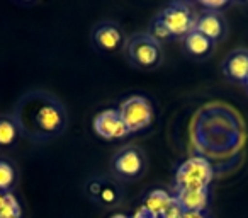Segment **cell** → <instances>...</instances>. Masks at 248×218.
I'll use <instances>...</instances> for the list:
<instances>
[{
    "mask_svg": "<svg viewBox=\"0 0 248 218\" xmlns=\"http://www.w3.org/2000/svg\"><path fill=\"white\" fill-rule=\"evenodd\" d=\"M124 125L128 128L129 135L131 133H140L148 130L155 121V109L148 97L133 94L128 96L124 101H121L117 107Z\"/></svg>",
    "mask_w": 248,
    "mask_h": 218,
    "instance_id": "obj_5",
    "label": "cell"
},
{
    "mask_svg": "<svg viewBox=\"0 0 248 218\" xmlns=\"http://www.w3.org/2000/svg\"><path fill=\"white\" fill-rule=\"evenodd\" d=\"M221 70L228 82L245 85L248 80V50L236 48L230 51L221 63Z\"/></svg>",
    "mask_w": 248,
    "mask_h": 218,
    "instance_id": "obj_10",
    "label": "cell"
},
{
    "mask_svg": "<svg viewBox=\"0 0 248 218\" xmlns=\"http://www.w3.org/2000/svg\"><path fill=\"white\" fill-rule=\"evenodd\" d=\"M128 36L124 33L123 26L116 21H100L93 24L90 31V45L93 51L106 56H116L124 51Z\"/></svg>",
    "mask_w": 248,
    "mask_h": 218,
    "instance_id": "obj_7",
    "label": "cell"
},
{
    "mask_svg": "<svg viewBox=\"0 0 248 218\" xmlns=\"http://www.w3.org/2000/svg\"><path fill=\"white\" fill-rule=\"evenodd\" d=\"M124 56L128 63L141 72H155L163 65V46L150 33H133L124 46Z\"/></svg>",
    "mask_w": 248,
    "mask_h": 218,
    "instance_id": "obj_2",
    "label": "cell"
},
{
    "mask_svg": "<svg viewBox=\"0 0 248 218\" xmlns=\"http://www.w3.org/2000/svg\"><path fill=\"white\" fill-rule=\"evenodd\" d=\"M92 130L97 136L107 142H114V140H123L129 136V132L124 125L123 118H121L117 109H104L93 118Z\"/></svg>",
    "mask_w": 248,
    "mask_h": 218,
    "instance_id": "obj_8",
    "label": "cell"
},
{
    "mask_svg": "<svg viewBox=\"0 0 248 218\" xmlns=\"http://www.w3.org/2000/svg\"><path fill=\"white\" fill-rule=\"evenodd\" d=\"M194 5H197V7H201V11L206 12H223L224 9L231 7L234 4L233 2H228V0H199Z\"/></svg>",
    "mask_w": 248,
    "mask_h": 218,
    "instance_id": "obj_19",
    "label": "cell"
},
{
    "mask_svg": "<svg viewBox=\"0 0 248 218\" xmlns=\"http://www.w3.org/2000/svg\"><path fill=\"white\" fill-rule=\"evenodd\" d=\"M4 196H5L4 193H0V206H2V203H4Z\"/></svg>",
    "mask_w": 248,
    "mask_h": 218,
    "instance_id": "obj_23",
    "label": "cell"
},
{
    "mask_svg": "<svg viewBox=\"0 0 248 218\" xmlns=\"http://www.w3.org/2000/svg\"><path fill=\"white\" fill-rule=\"evenodd\" d=\"M133 218H158L155 213H152L150 210H146L145 206H140V210L135 213V217Z\"/></svg>",
    "mask_w": 248,
    "mask_h": 218,
    "instance_id": "obj_21",
    "label": "cell"
},
{
    "mask_svg": "<svg viewBox=\"0 0 248 218\" xmlns=\"http://www.w3.org/2000/svg\"><path fill=\"white\" fill-rule=\"evenodd\" d=\"M17 186V169L9 159H0V193H12Z\"/></svg>",
    "mask_w": 248,
    "mask_h": 218,
    "instance_id": "obj_16",
    "label": "cell"
},
{
    "mask_svg": "<svg viewBox=\"0 0 248 218\" xmlns=\"http://www.w3.org/2000/svg\"><path fill=\"white\" fill-rule=\"evenodd\" d=\"M172 203H173V196L169 193V191L152 189L145 196L141 206H145L146 210H150L152 213H155L156 217H160V215H163L167 210H169V206Z\"/></svg>",
    "mask_w": 248,
    "mask_h": 218,
    "instance_id": "obj_15",
    "label": "cell"
},
{
    "mask_svg": "<svg viewBox=\"0 0 248 218\" xmlns=\"http://www.w3.org/2000/svg\"><path fill=\"white\" fill-rule=\"evenodd\" d=\"M0 218H21V206L14 193H7L4 196V203L0 206Z\"/></svg>",
    "mask_w": 248,
    "mask_h": 218,
    "instance_id": "obj_17",
    "label": "cell"
},
{
    "mask_svg": "<svg viewBox=\"0 0 248 218\" xmlns=\"http://www.w3.org/2000/svg\"><path fill=\"white\" fill-rule=\"evenodd\" d=\"M16 123L21 135L34 143H49L68 128L65 104L48 90L34 89L22 94L14 107Z\"/></svg>",
    "mask_w": 248,
    "mask_h": 218,
    "instance_id": "obj_1",
    "label": "cell"
},
{
    "mask_svg": "<svg viewBox=\"0 0 248 218\" xmlns=\"http://www.w3.org/2000/svg\"><path fill=\"white\" fill-rule=\"evenodd\" d=\"M109 169L117 183H136L148 170V155L141 147L126 145L112 155Z\"/></svg>",
    "mask_w": 248,
    "mask_h": 218,
    "instance_id": "obj_3",
    "label": "cell"
},
{
    "mask_svg": "<svg viewBox=\"0 0 248 218\" xmlns=\"http://www.w3.org/2000/svg\"><path fill=\"white\" fill-rule=\"evenodd\" d=\"M173 201L187 213H204L209 204V189L173 191Z\"/></svg>",
    "mask_w": 248,
    "mask_h": 218,
    "instance_id": "obj_12",
    "label": "cell"
},
{
    "mask_svg": "<svg viewBox=\"0 0 248 218\" xmlns=\"http://www.w3.org/2000/svg\"><path fill=\"white\" fill-rule=\"evenodd\" d=\"M213 174L209 160L199 155L190 157L177 167L175 177H173V191L209 189Z\"/></svg>",
    "mask_w": 248,
    "mask_h": 218,
    "instance_id": "obj_4",
    "label": "cell"
},
{
    "mask_svg": "<svg viewBox=\"0 0 248 218\" xmlns=\"http://www.w3.org/2000/svg\"><path fill=\"white\" fill-rule=\"evenodd\" d=\"M150 34L153 36V38L156 39V41L162 45V43H170V41H173V38H172V34H170V31L167 29V26L162 22V19L158 17V16H155L153 17V21L150 22Z\"/></svg>",
    "mask_w": 248,
    "mask_h": 218,
    "instance_id": "obj_18",
    "label": "cell"
},
{
    "mask_svg": "<svg viewBox=\"0 0 248 218\" xmlns=\"http://www.w3.org/2000/svg\"><path fill=\"white\" fill-rule=\"evenodd\" d=\"M21 130L12 115L0 116V149H12L21 138Z\"/></svg>",
    "mask_w": 248,
    "mask_h": 218,
    "instance_id": "obj_14",
    "label": "cell"
},
{
    "mask_svg": "<svg viewBox=\"0 0 248 218\" xmlns=\"http://www.w3.org/2000/svg\"><path fill=\"white\" fill-rule=\"evenodd\" d=\"M182 215H184L182 208H180L179 204H177L175 201H173V203L169 206V210H167L163 215H160L158 218H182Z\"/></svg>",
    "mask_w": 248,
    "mask_h": 218,
    "instance_id": "obj_20",
    "label": "cell"
},
{
    "mask_svg": "<svg viewBox=\"0 0 248 218\" xmlns=\"http://www.w3.org/2000/svg\"><path fill=\"white\" fill-rule=\"evenodd\" d=\"M196 31H199L201 34H204L207 39L217 45V43H223L228 38L230 24H228L223 12L201 11L199 16H197Z\"/></svg>",
    "mask_w": 248,
    "mask_h": 218,
    "instance_id": "obj_9",
    "label": "cell"
},
{
    "mask_svg": "<svg viewBox=\"0 0 248 218\" xmlns=\"http://www.w3.org/2000/svg\"><path fill=\"white\" fill-rule=\"evenodd\" d=\"M182 218H207V217H204V213H187V211H184Z\"/></svg>",
    "mask_w": 248,
    "mask_h": 218,
    "instance_id": "obj_22",
    "label": "cell"
},
{
    "mask_svg": "<svg viewBox=\"0 0 248 218\" xmlns=\"http://www.w3.org/2000/svg\"><path fill=\"white\" fill-rule=\"evenodd\" d=\"M112 218H131V217H126V215H116V217Z\"/></svg>",
    "mask_w": 248,
    "mask_h": 218,
    "instance_id": "obj_24",
    "label": "cell"
},
{
    "mask_svg": "<svg viewBox=\"0 0 248 218\" xmlns=\"http://www.w3.org/2000/svg\"><path fill=\"white\" fill-rule=\"evenodd\" d=\"M162 22L167 26V29L172 34L173 41H182L190 31L196 29L197 16L199 12H196L192 4L189 2H182V0H175V2H170L165 9L158 12Z\"/></svg>",
    "mask_w": 248,
    "mask_h": 218,
    "instance_id": "obj_6",
    "label": "cell"
},
{
    "mask_svg": "<svg viewBox=\"0 0 248 218\" xmlns=\"http://www.w3.org/2000/svg\"><path fill=\"white\" fill-rule=\"evenodd\" d=\"M243 87H245V89H247V92H248V80H247V82H245V85H243Z\"/></svg>",
    "mask_w": 248,
    "mask_h": 218,
    "instance_id": "obj_25",
    "label": "cell"
},
{
    "mask_svg": "<svg viewBox=\"0 0 248 218\" xmlns=\"http://www.w3.org/2000/svg\"><path fill=\"white\" fill-rule=\"evenodd\" d=\"M124 200V193L121 189V184L112 177L102 176V184H100L99 196L93 203L100 204L104 208H117Z\"/></svg>",
    "mask_w": 248,
    "mask_h": 218,
    "instance_id": "obj_13",
    "label": "cell"
},
{
    "mask_svg": "<svg viewBox=\"0 0 248 218\" xmlns=\"http://www.w3.org/2000/svg\"><path fill=\"white\" fill-rule=\"evenodd\" d=\"M216 43L207 39L199 31H190L186 38L182 39V51L192 62H206V60L213 58L214 51H216Z\"/></svg>",
    "mask_w": 248,
    "mask_h": 218,
    "instance_id": "obj_11",
    "label": "cell"
}]
</instances>
